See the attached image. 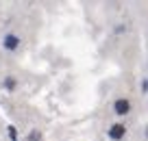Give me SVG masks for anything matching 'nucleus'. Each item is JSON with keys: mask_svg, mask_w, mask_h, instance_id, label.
<instances>
[{"mask_svg": "<svg viewBox=\"0 0 148 141\" xmlns=\"http://www.w3.org/2000/svg\"><path fill=\"white\" fill-rule=\"evenodd\" d=\"M2 48H5V50H18L20 48V37L13 35V33H7L5 39H2Z\"/></svg>", "mask_w": 148, "mask_h": 141, "instance_id": "obj_1", "label": "nucleus"}, {"mask_svg": "<svg viewBox=\"0 0 148 141\" xmlns=\"http://www.w3.org/2000/svg\"><path fill=\"white\" fill-rule=\"evenodd\" d=\"M113 111H116V115H126L131 111V102L126 100V98H118L116 102H113Z\"/></svg>", "mask_w": 148, "mask_h": 141, "instance_id": "obj_2", "label": "nucleus"}, {"mask_svg": "<svg viewBox=\"0 0 148 141\" xmlns=\"http://www.w3.org/2000/svg\"><path fill=\"white\" fill-rule=\"evenodd\" d=\"M124 135H126L124 124H113V126H111V130H109V139H113V141L124 139Z\"/></svg>", "mask_w": 148, "mask_h": 141, "instance_id": "obj_3", "label": "nucleus"}, {"mask_svg": "<svg viewBox=\"0 0 148 141\" xmlns=\"http://www.w3.org/2000/svg\"><path fill=\"white\" fill-rule=\"evenodd\" d=\"M26 139H28V141H42V132H39V130H31Z\"/></svg>", "mask_w": 148, "mask_h": 141, "instance_id": "obj_4", "label": "nucleus"}, {"mask_svg": "<svg viewBox=\"0 0 148 141\" xmlns=\"http://www.w3.org/2000/svg\"><path fill=\"white\" fill-rule=\"evenodd\" d=\"M5 89H9V91L15 89V78H13V76H7V78H5Z\"/></svg>", "mask_w": 148, "mask_h": 141, "instance_id": "obj_5", "label": "nucleus"}, {"mask_svg": "<svg viewBox=\"0 0 148 141\" xmlns=\"http://www.w3.org/2000/svg\"><path fill=\"white\" fill-rule=\"evenodd\" d=\"M9 139L11 141H18V130H15L13 126H9Z\"/></svg>", "mask_w": 148, "mask_h": 141, "instance_id": "obj_6", "label": "nucleus"}, {"mask_svg": "<svg viewBox=\"0 0 148 141\" xmlns=\"http://www.w3.org/2000/svg\"><path fill=\"white\" fill-rule=\"evenodd\" d=\"M142 91H144V93H146V91H148V80H146V78H144V80H142Z\"/></svg>", "mask_w": 148, "mask_h": 141, "instance_id": "obj_7", "label": "nucleus"}, {"mask_svg": "<svg viewBox=\"0 0 148 141\" xmlns=\"http://www.w3.org/2000/svg\"><path fill=\"white\" fill-rule=\"evenodd\" d=\"M126 31V26H122V24H118V28H116V33H118V35H120V33H124Z\"/></svg>", "mask_w": 148, "mask_h": 141, "instance_id": "obj_8", "label": "nucleus"}, {"mask_svg": "<svg viewBox=\"0 0 148 141\" xmlns=\"http://www.w3.org/2000/svg\"><path fill=\"white\" fill-rule=\"evenodd\" d=\"M146 139H148V128H146Z\"/></svg>", "mask_w": 148, "mask_h": 141, "instance_id": "obj_9", "label": "nucleus"}]
</instances>
